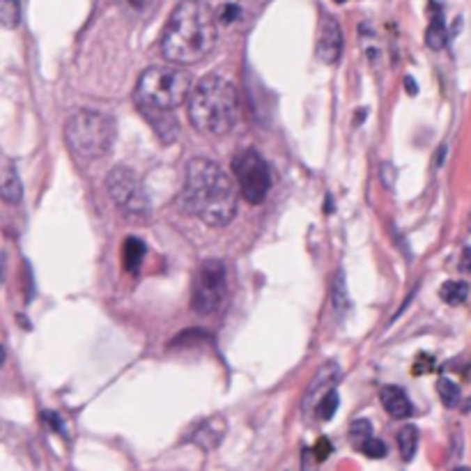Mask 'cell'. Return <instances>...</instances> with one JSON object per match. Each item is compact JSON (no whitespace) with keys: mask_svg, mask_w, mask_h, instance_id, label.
<instances>
[{"mask_svg":"<svg viewBox=\"0 0 471 471\" xmlns=\"http://www.w3.org/2000/svg\"><path fill=\"white\" fill-rule=\"evenodd\" d=\"M219 35V19L203 0H184L173 10L164 35L161 53L175 65H193L207 58Z\"/></svg>","mask_w":471,"mask_h":471,"instance_id":"1","label":"cell"},{"mask_svg":"<svg viewBox=\"0 0 471 471\" xmlns=\"http://www.w3.org/2000/svg\"><path fill=\"white\" fill-rule=\"evenodd\" d=\"M182 205L189 214L207 226H228L237 212L235 184L214 161L196 157L187 166Z\"/></svg>","mask_w":471,"mask_h":471,"instance_id":"2","label":"cell"},{"mask_svg":"<svg viewBox=\"0 0 471 471\" xmlns=\"http://www.w3.org/2000/svg\"><path fill=\"white\" fill-rule=\"evenodd\" d=\"M237 115V92L228 79L210 74L193 86L189 97V120L196 131L212 138H221L235 129Z\"/></svg>","mask_w":471,"mask_h":471,"instance_id":"3","label":"cell"},{"mask_svg":"<svg viewBox=\"0 0 471 471\" xmlns=\"http://www.w3.org/2000/svg\"><path fill=\"white\" fill-rule=\"evenodd\" d=\"M191 90L193 81L187 69L175 65L150 67L136 83V106L175 111L191 97Z\"/></svg>","mask_w":471,"mask_h":471,"instance_id":"4","label":"cell"},{"mask_svg":"<svg viewBox=\"0 0 471 471\" xmlns=\"http://www.w3.org/2000/svg\"><path fill=\"white\" fill-rule=\"evenodd\" d=\"M65 141L74 157L83 161L102 159L113 148L115 122L99 111H76L67 118Z\"/></svg>","mask_w":471,"mask_h":471,"instance_id":"5","label":"cell"},{"mask_svg":"<svg viewBox=\"0 0 471 471\" xmlns=\"http://www.w3.org/2000/svg\"><path fill=\"white\" fill-rule=\"evenodd\" d=\"M228 299V269L221 260H205L193 279L191 306L200 315L219 313Z\"/></svg>","mask_w":471,"mask_h":471,"instance_id":"6","label":"cell"},{"mask_svg":"<svg viewBox=\"0 0 471 471\" xmlns=\"http://www.w3.org/2000/svg\"><path fill=\"white\" fill-rule=\"evenodd\" d=\"M108 196L118 205V210L131 221H145L150 216V198L145 193L141 180L134 171L125 166H118L108 173L106 180Z\"/></svg>","mask_w":471,"mask_h":471,"instance_id":"7","label":"cell"},{"mask_svg":"<svg viewBox=\"0 0 471 471\" xmlns=\"http://www.w3.org/2000/svg\"><path fill=\"white\" fill-rule=\"evenodd\" d=\"M233 171L244 200H249L251 205H260L272 189V173L262 154L258 150L239 152L233 161Z\"/></svg>","mask_w":471,"mask_h":471,"instance_id":"8","label":"cell"},{"mask_svg":"<svg viewBox=\"0 0 471 471\" xmlns=\"http://www.w3.org/2000/svg\"><path fill=\"white\" fill-rule=\"evenodd\" d=\"M318 58L327 65H336L341 60L343 53V30L338 26V21L329 14L320 17V28H318Z\"/></svg>","mask_w":471,"mask_h":471,"instance_id":"9","label":"cell"},{"mask_svg":"<svg viewBox=\"0 0 471 471\" xmlns=\"http://www.w3.org/2000/svg\"><path fill=\"white\" fill-rule=\"evenodd\" d=\"M141 115L150 122V127L154 129L164 143H173L177 134H180V125H177L175 111H161V108H138Z\"/></svg>","mask_w":471,"mask_h":471,"instance_id":"10","label":"cell"},{"mask_svg":"<svg viewBox=\"0 0 471 471\" xmlns=\"http://www.w3.org/2000/svg\"><path fill=\"white\" fill-rule=\"evenodd\" d=\"M223 432H226V421H223L221 416H212V419L200 423V428L193 432L189 442H193L203 451H212L221 444Z\"/></svg>","mask_w":471,"mask_h":471,"instance_id":"11","label":"cell"},{"mask_svg":"<svg viewBox=\"0 0 471 471\" xmlns=\"http://www.w3.org/2000/svg\"><path fill=\"white\" fill-rule=\"evenodd\" d=\"M382 405L386 407V412L398 421L407 419V416H412L414 412L407 393L400 389V386H386V389H382Z\"/></svg>","mask_w":471,"mask_h":471,"instance_id":"12","label":"cell"},{"mask_svg":"<svg viewBox=\"0 0 471 471\" xmlns=\"http://www.w3.org/2000/svg\"><path fill=\"white\" fill-rule=\"evenodd\" d=\"M446 40H449V33H446L444 12L435 0H430V23H428V33H426V44L432 51H442L446 46Z\"/></svg>","mask_w":471,"mask_h":471,"instance_id":"13","label":"cell"},{"mask_svg":"<svg viewBox=\"0 0 471 471\" xmlns=\"http://www.w3.org/2000/svg\"><path fill=\"white\" fill-rule=\"evenodd\" d=\"M338 377H341V370H338V366H334V364L324 366V368L320 370V375L313 380L311 389H308V393H306V409L311 407V405H313V407L318 405V400L324 396V393L331 391V389H334V386H336Z\"/></svg>","mask_w":471,"mask_h":471,"instance_id":"14","label":"cell"},{"mask_svg":"<svg viewBox=\"0 0 471 471\" xmlns=\"http://www.w3.org/2000/svg\"><path fill=\"white\" fill-rule=\"evenodd\" d=\"M0 191H3L5 203L14 205V203H19V200H21L23 189H21L19 171H17V166H14L10 159H5L3 173H0Z\"/></svg>","mask_w":471,"mask_h":471,"instance_id":"15","label":"cell"},{"mask_svg":"<svg viewBox=\"0 0 471 471\" xmlns=\"http://www.w3.org/2000/svg\"><path fill=\"white\" fill-rule=\"evenodd\" d=\"M145 251H148V249H145V244L141 242V239H136V237L127 239L125 246H122V258H125L127 272L136 274L138 269H141L143 260H145Z\"/></svg>","mask_w":471,"mask_h":471,"instance_id":"16","label":"cell"},{"mask_svg":"<svg viewBox=\"0 0 471 471\" xmlns=\"http://www.w3.org/2000/svg\"><path fill=\"white\" fill-rule=\"evenodd\" d=\"M118 7L131 19H145L150 17L157 7V0H115Z\"/></svg>","mask_w":471,"mask_h":471,"instance_id":"17","label":"cell"},{"mask_svg":"<svg viewBox=\"0 0 471 471\" xmlns=\"http://www.w3.org/2000/svg\"><path fill=\"white\" fill-rule=\"evenodd\" d=\"M416 446H419V430L414 426H407L398 432V449L403 460H412L416 453Z\"/></svg>","mask_w":471,"mask_h":471,"instance_id":"18","label":"cell"},{"mask_svg":"<svg viewBox=\"0 0 471 471\" xmlns=\"http://www.w3.org/2000/svg\"><path fill=\"white\" fill-rule=\"evenodd\" d=\"M442 299L446 301V304H451V306H460V304H465L467 301V297H469V288H467V283H458V281H449V283H444L442 285Z\"/></svg>","mask_w":471,"mask_h":471,"instance_id":"19","label":"cell"},{"mask_svg":"<svg viewBox=\"0 0 471 471\" xmlns=\"http://www.w3.org/2000/svg\"><path fill=\"white\" fill-rule=\"evenodd\" d=\"M21 21V5L19 0H0V23L12 30L17 28Z\"/></svg>","mask_w":471,"mask_h":471,"instance_id":"20","label":"cell"},{"mask_svg":"<svg viewBox=\"0 0 471 471\" xmlns=\"http://www.w3.org/2000/svg\"><path fill=\"white\" fill-rule=\"evenodd\" d=\"M338 405H341V398H338L336 389H331L318 400V405H315V414H318L322 421H329V419H334Z\"/></svg>","mask_w":471,"mask_h":471,"instance_id":"21","label":"cell"},{"mask_svg":"<svg viewBox=\"0 0 471 471\" xmlns=\"http://www.w3.org/2000/svg\"><path fill=\"white\" fill-rule=\"evenodd\" d=\"M437 391H439V396H442V403L446 407H458V403H460V386L458 384L442 377V380L437 382Z\"/></svg>","mask_w":471,"mask_h":471,"instance_id":"22","label":"cell"},{"mask_svg":"<svg viewBox=\"0 0 471 471\" xmlns=\"http://www.w3.org/2000/svg\"><path fill=\"white\" fill-rule=\"evenodd\" d=\"M331 304H334L336 311L345 313L347 308H350V299L345 295V276L343 272H338L336 281H334V295H331Z\"/></svg>","mask_w":471,"mask_h":471,"instance_id":"23","label":"cell"},{"mask_svg":"<svg viewBox=\"0 0 471 471\" xmlns=\"http://www.w3.org/2000/svg\"><path fill=\"white\" fill-rule=\"evenodd\" d=\"M350 437H352V444L359 449L368 437H373V426H370V421H366V419L354 421L350 426Z\"/></svg>","mask_w":471,"mask_h":471,"instance_id":"24","label":"cell"},{"mask_svg":"<svg viewBox=\"0 0 471 471\" xmlns=\"http://www.w3.org/2000/svg\"><path fill=\"white\" fill-rule=\"evenodd\" d=\"M359 451L364 453V455H368V458L380 460V458H384V455H386V446H384L382 439H377V437H368L366 442L359 446Z\"/></svg>","mask_w":471,"mask_h":471,"instance_id":"25","label":"cell"},{"mask_svg":"<svg viewBox=\"0 0 471 471\" xmlns=\"http://www.w3.org/2000/svg\"><path fill=\"white\" fill-rule=\"evenodd\" d=\"M239 12H242V10H239L237 5L228 3V5H223L221 10H219L216 19H219V23H223V26H230V23H235L239 19Z\"/></svg>","mask_w":471,"mask_h":471,"instance_id":"26","label":"cell"},{"mask_svg":"<svg viewBox=\"0 0 471 471\" xmlns=\"http://www.w3.org/2000/svg\"><path fill=\"white\" fill-rule=\"evenodd\" d=\"M460 269L462 272H471V249L467 246L465 251H462V258H460Z\"/></svg>","mask_w":471,"mask_h":471,"instance_id":"27","label":"cell"},{"mask_svg":"<svg viewBox=\"0 0 471 471\" xmlns=\"http://www.w3.org/2000/svg\"><path fill=\"white\" fill-rule=\"evenodd\" d=\"M318 451H320V453H318V458H320V460H324V458H327V453H331V449L327 446V442H320V449H318Z\"/></svg>","mask_w":471,"mask_h":471,"instance_id":"28","label":"cell"},{"mask_svg":"<svg viewBox=\"0 0 471 471\" xmlns=\"http://www.w3.org/2000/svg\"><path fill=\"white\" fill-rule=\"evenodd\" d=\"M405 83H407V90L412 92V95H416V83H414V79H412V76H407V79H405Z\"/></svg>","mask_w":471,"mask_h":471,"instance_id":"29","label":"cell"},{"mask_svg":"<svg viewBox=\"0 0 471 471\" xmlns=\"http://www.w3.org/2000/svg\"><path fill=\"white\" fill-rule=\"evenodd\" d=\"M336 3H341V5H343V3H345V0H336Z\"/></svg>","mask_w":471,"mask_h":471,"instance_id":"30","label":"cell"}]
</instances>
